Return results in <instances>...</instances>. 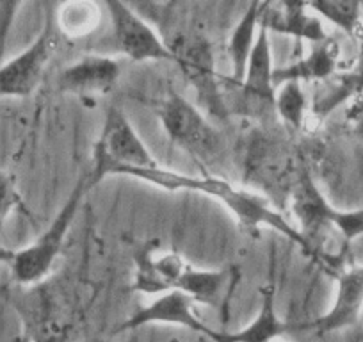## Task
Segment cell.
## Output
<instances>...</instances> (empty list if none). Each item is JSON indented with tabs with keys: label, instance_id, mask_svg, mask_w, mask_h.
Instances as JSON below:
<instances>
[{
	"label": "cell",
	"instance_id": "cell-1",
	"mask_svg": "<svg viewBox=\"0 0 363 342\" xmlns=\"http://www.w3.org/2000/svg\"><path fill=\"white\" fill-rule=\"evenodd\" d=\"M123 177H130V179L152 184L159 189L169 191V193L186 191V193H198L203 194V197L214 198L235 218V221L250 236L258 237L262 228L267 226V228L281 233L289 241L298 244L310 257H315L313 250L306 243L305 237L299 233V230L296 228L294 223L289 221L280 211L272 207L267 198L255 193V191L235 186L228 180L219 179V177L186 175V173H180V171L166 170L160 164L155 167H150V170L127 171Z\"/></svg>",
	"mask_w": 363,
	"mask_h": 342
},
{
	"label": "cell",
	"instance_id": "cell-2",
	"mask_svg": "<svg viewBox=\"0 0 363 342\" xmlns=\"http://www.w3.org/2000/svg\"><path fill=\"white\" fill-rule=\"evenodd\" d=\"M162 9L160 15L166 18V22H159V26L167 23V36H164V41L173 52L174 62L194 86L200 104L207 109V113H212L216 118H223V114H226V107L216 82L211 41L193 23L184 22L180 13L171 11V4L162 6Z\"/></svg>",
	"mask_w": 363,
	"mask_h": 342
},
{
	"label": "cell",
	"instance_id": "cell-3",
	"mask_svg": "<svg viewBox=\"0 0 363 342\" xmlns=\"http://www.w3.org/2000/svg\"><path fill=\"white\" fill-rule=\"evenodd\" d=\"M91 187L93 186H91L89 173L86 170V173L79 177L72 193L68 194L62 207L59 209V212L52 219L50 225L45 228V232L33 244L15 251V259L9 264V267H11L13 280L20 287H33V285L41 284L50 277L55 260L59 259L66 237H68L73 221H75L77 212H79L80 205H82L84 198Z\"/></svg>",
	"mask_w": 363,
	"mask_h": 342
},
{
	"label": "cell",
	"instance_id": "cell-4",
	"mask_svg": "<svg viewBox=\"0 0 363 342\" xmlns=\"http://www.w3.org/2000/svg\"><path fill=\"white\" fill-rule=\"evenodd\" d=\"M155 166H159V162L127 114L120 107L111 106L104 116L102 132L93 153V164L87 170L91 186L95 187L106 177L125 175L127 171L150 170Z\"/></svg>",
	"mask_w": 363,
	"mask_h": 342
},
{
	"label": "cell",
	"instance_id": "cell-5",
	"mask_svg": "<svg viewBox=\"0 0 363 342\" xmlns=\"http://www.w3.org/2000/svg\"><path fill=\"white\" fill-rule=\"evenodd\" d=\"M157 116L174 146L201 162H218L225 155V138L207 114L178 93L169 92L157 106Z\"/></svg>",
	"mask_w": 363,
	"mask_h": 342
},
{
	"label": "cell",
	"instance_id": "cell-6",
	"mask_svg": "<svg viewBox=\"0 0 363 342\" xmlns=\"http://www.w3.org/2000/svg\"><path fill=\"white\" fill-rule=\"evenodd\" d=\"M104 6L111 20L114 43L125 57L134 62H174L173 52L166 45L162 34L141 13L120 0H106Z\"/></svg>",
	"mask_w": 363,
	"mask_h": 342
},
{
	"label": "cell",
	"instance_id": "cell-7",
	"mask_svg": "<svg viewBox=\"0 0 363 342\" xmlns=\"http://www.w3.org/2000/svg\"><path fill=\"white\" fill-rule=\"evenodd\" d=\"M55 20L48 15L36 40L0 65V99H26L38 88L55 48Z\"/></svg>",
	"mask_w": 363,
	"mask_h": 342
},
{
	"label": "cell",
	"instance_id": "cell-8",
	"mask_svg": "<svg viewBox=\"0 0 363 342\" xmlns=\"http://www.w3.org/2000/svg\"><path fill=\"white\" fill-rule=\"evenodd\" d=\"M196 303L193 298L182 291H169L164 294L155 296L150 303L139 307L134 314H130L128 319L118 324L114 333H121V331H132L139 330L148 324H171V326H182L186 330L194 331V333H201L212 342L219 335L218 330L208 328L200 316L196 314Z\"/></svg>",
	"mask_w": 363,
	"mask_h": 342
},
{
	"label": "cell",
	"instance_id": "cell-9",
	"mask_svg": "<svg viewBox=\"0 0 363 342\" xmlns=\"http://www.w3.org/2000/svg\"><path fill=\"white\" fill-rule=\"evenodd\" d=\"M159 243L145 244L135 253V270L132 289L148 296H160L177 291V285L189 264L174 251H157Z\"/></svg>",
	"mask_w": 363,
	"mask_h": 342
},
{
	"label": "cell",
	"instance_id": "cell-10",
	"mask_svg": "<svg viewBox=\"0 0 363 342\" xmlns=\"http://www.w3.org/2000/svg\"><path fill=\"white\" fill-rule=\"evenodd\" d=\"M121 77V62L116 57L87 54L66 66L59 77L61 92L79 96L107 95Z\"/></svg>",
	"mask_w": 363,
	"mask_h": 342
},
{
	"label": "cell",
	"instance_id": "cell-11",
	"mask_svg": "<svg viewBox=\"0 0 363 342\" xmlns=\"http://www.w3.org/2000/svg\"><path fill=\"white\" fill-rule=\"evenodd\" d=\"M291 209L296 218V228L305 237L317 257L315 243H319L324 232L331 228V212L335 207L330 205L308 171L299 173L292 187Z\"/></svg>",
	"mask_w": 363,
	"mask_h": 342
},
{
	"label": "cell",
	"instance_id": "cell-12",
	"mask_svg": "<svg viewBox=\"0 0 363 342\" xmlns=\"http://www.w3.org/2000/svg\"><path fill=\"white\" fill-rule=\"evenodd\" d=\"M363 312V266L349 267L337 278V291L330 309L308 324L319 335L354 326Z\"/></svg>",
	"mask_w": 363,
	"mask_h": 342
},
{
	"label": "cell",
	"instance_id": "cell-13",
	"mask_svg": "<svg viewBox=\"0 0 363 342\" xmlns=\"http://www.w3.org/2000/svg\"><path fill=\"white\" fill-rule=\"evenodd\" d=\"M260 26L269 33H280L292 36L310 45L323 43L330 40L324 22L308 8V2H264L260 15Z\"/></svg>",
	"mask_w": 363,
	"mask_h": 342
},
{
	"label": "cell",
	"instance_id": "cell-14",
	"mask_svg": "<svg viewBox=\"0 0 363 342\" xmlns=\"http://www.w3.org/2000/svg\"><path fill=\"white\" fill-rule=\"evenodd\" d=\"M340 48L333 40L312 45L305 57L298 59L281 68H274L272 82L274 88L285 82H324L337 75Z\"/></svg>",
	"mask_w": 363,
	"mask_h": 342
},
{
	"label": "cell",
	"instance_id": "cell-15",
	"mask_svg": "<svg viewBox=\"0 0 363 342\" xmlns=\"http://www.w3.org/2000/svg\"><path fill=\"white\" fill-rule=\"evenodd\" d=\"M289 330L277 309V285L269 282L262 289L258 312L251 323L237 331H219L214 342H274Z\"/></svg>",
	"mask_w": 363,
	"mask_h": 342
},
{
	"label": "cell",
	"instance_id": "cell-16",
	"mask_svg": "<svg viewBox=\"0 0 363 342\" xmlns=\"http://www.w3.org/2000/svg\"><path fill=\"white\" fill-rule=\"evenodd\" d=\"M272 73H274V65H272L269 31L260 26L257 41L253 45V50H251L250 61H247L246 75H244V80L239 88H242V92L250 99L260 100V102L272 106L274 92H277L274 82H272Z\"/></svg>",
	"mask_w": 363,
	"mask_h": 342
},
{
	"label": "cell",
	"instance_id": "cell-17",
	"mask_svg": "<svg viewBox=\"0 0 363 342\" xmlns=\"http://www.w3.org/2000/svg\"><path fill=\"white\" fill-rule=\"evenodd\" d=\"M233 277L228 270H198L189 264L180 277L177 291L186 292L196 305L223 307L232 289Z\"/></svg>",
	"mask_w": 363,
	"mask_h": 342
},
{
	"label": "cell",
	"instance_id": "cell-18",
	"mask_svg": "<svg viewBox=\"0 0 363 342\" xmlns=\"http://www.w3.org/2000/svg\"><path fill=\"white\" fill-rule=\"evenodd\" d=\"M264 2H251L232 29L228 38V59L232 80L240 86L246 75V66L260 29V15Z\"/></svg>",
	"mask_w": 363,
	"mask_h": 342
},
{
	"label": "cell",
	"instance_id": "cell-19",
	"mask_svg": "<svg viewBox=\"0 0 363 342\" xmlns=\"http://www.w3.org/2000/svg\"><path fill=\"white\" fill-rule=\"evenodd\" d=\"M100 9L91 2H69L61 4L55 11V27L66 38H84L91 34L100 23Z\"/></svg>",
	"mask_w": 363,
	"mask_h": 342
},
{
	"label": "cell",
	"instance_id": "cell-20",
	"mask_svg": "<svg viewBox=\"0 0 363 342\" xmlns=\"http://www.w3.org/2000/svg\"><path fill=\"white\" fill-rule=\"evenodd\" d=\"M308 8L320 20H326L349 36H362L363 6L359 2H352V0H315V2H308Z\"/></svg>",
	"mask_w": 363,
	"mask_h": 342
},
{
	"label": "cell",
	"instance_id": "cell-21",
	"mask_svg": "<svg viewBox=\"0 0 363 342\" xmlns=\"http://www.w3.org/2000/svg\"><path fill=\"white\" fill-rule=\"evenodd\" d=\"M272 107L285 125L301 128L310 109V99L301 82H285L277 86Z\"/></svg>",
	"mask_w": 363,
	"mask_h": 342
},
{
	"label": "cell",
	"instance_id": "cell-22",
	"mask_svg": "<svg viewBox=\"0 0 363 342\" xmlns=\"http://www.w3.org/2000/svg\"><path fill=\"white\" fill-rule=\"evenodd\" d=\"M331 228L340 233L345 243L358 239L363 236V209L354 211H338L333 209L331 212Z\"/></svg>",
	"mask_w": 363,
	"mask_h": 342
},
{
	"label": "cell",
	"instance_id": "cell-23",
	"mask_svg": "<svg viewBox=\"0 0 363 342\" xmlns=\"http://www.w3.org/2000/svg\"><path fill=\"white\" fill-rule=\"evenodd\" d=\"M22 198L16 189L15 179L9 173L0 170V233L4 230L6 221L16 207H20Z\"/></svg>",
	"mask_w": 363,
	"mask_h": 342
},
{
	"label": "cell",
	"instance_id": "cell-24",
	"mask_svg": "<svg viewBox=\"0 0 363 342\" xmlns=\"http://www.w3.org/2000/svg\"><path fill=\"white\" fill-rule=\"evenodd\" d=\"M22 6V2H0V55L4 52L9 27H11L13 20H15L16 11H18Z\"/></svg>",
	"mask_w": 363,
	"mask_h": 342
},
{
	"label": "cell",
	"instance_id": "cell-25",
	"mask_svg": "<svg viewBox=\"0 0 363 342\" xmlns=\"http://www.w3.org/2000/svg\"><path fill=\"white\" fill-rule=\"evenodd\" d=\"M359 95L362 93H358V102H356V96H354V106H352L351 113L349 114V118L352 120V132L356 134V138H359L363 141V100L359 102Z\"/></svg>",
	"mask_w": 363,
	"mask_h": 342
},
{
	"label": "cell",
	"instance_id": "cell-26",
	"mask_svg": "<svg viewBox=\"0 0 363 342\" xmlns=\"http://www.w3.org/2000/svg\"><path fill=\"white\" fill-rule=\"evenodd\" d=\"M15 259V250H9L6 246H0V264H11Z\"/></svg>",
	"mask_w": 363,
	"mask_h": 342
},
{
	"label": "cell",
	"instance_id": "cell-27",
	"mask_svg": "<svg viewBox=\"0 0 363 342\" xmlns=\"http://www.w3.org/2000/svg\"><path fill=\"white\" fill-rule=\"evenodd\" d=\"M359 79L363 80V41H362V50H359V65H358V72H354Z\"/></svg>",
	"mask_w": 363,
	"mask_h": 342
},
{
	"label": "cell",
	"instance_id": "cell-28",
	"mask_svg": "<svg viewBox=\"0 0 363 342\" xmlns=\"http://www.w3.org/2000/svg\"><path fill=\"white\" fill-rule=\"evenodd\" d=\"M20 342H27V341H26V338H22V341H20Z\"/></svg>",
	"mask_w": 363,
	"mask_h": 342
},
{
	"label": "cell",
	"instance_id": "cell-29",
	"mask_svg": "<svg viewBox=\"0 0 363 342\" xmlns=\"http://www.w3.org/2000/svg\"><path fill=\"white\" fill-rule=\"evenodd\" d=\"M173 342H177V341H173Z\"/></svg>",
	"mask_w": 363,
	"mask_h": 342
}]
</instances>
